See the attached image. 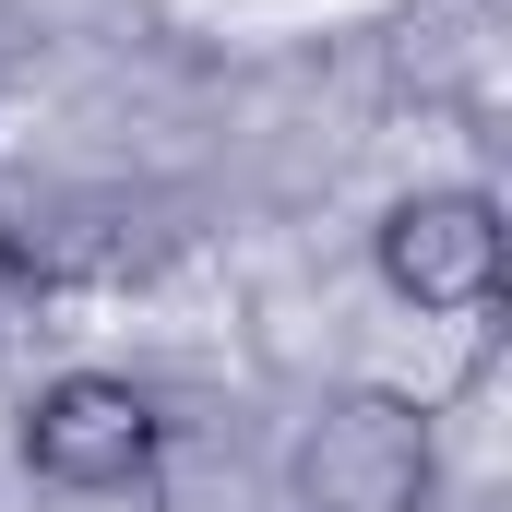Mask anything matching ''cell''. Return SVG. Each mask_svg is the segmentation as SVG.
<instances>
[{
    "label": "cell",
    "instance_id": "cell-1",
    "mask_svg": "<svg viewBox=\"0 0 512 512\" xmlns=\"http://www.w3.org/2000/svg\"><path fill=\"white\" fill-rule=\"evenodd\" d=\"M286 489H298V512H429V489H441L429 405H405V393H334L298 429Z\"/></svg>",
    "mask_w": 512,
    "mask_h": 512
},
{
    "label": "cell",
    "instance_id": "cell-2",
    "mask_svg": "<svg viewBox=\"0 0 512 512\" xmlns=\"http://www.w3.org/2000/svg\"><path fill=\"white\" fill-rule=\"evenodd\" d=\"M155 441H167V417H155V393L120 382V370H60V382L24 405V465H36L48 489H84V501L143 489V477H155Z\"/></svg>",
    "mask_w": 512,
    "mask_h": 512
},
{
    "label": "cell",
    "instance_id": "cell-3",
    "mask_svg": "<svg viewBox=\"0 0 512 512\" xmlns=\"http://www.w3.org/2000/svg\"><path fill=\"white\" fill-rule=\"evenodd\" d=\"M370 251L405 310H489L501 298V203L489 191H405Z\"/></svg>",
    "mask_w": 512,
    "mask_h": 512
}]
</instances>
